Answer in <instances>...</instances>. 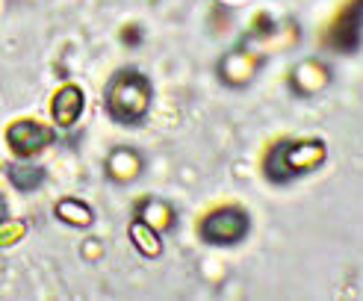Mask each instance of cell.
I'll use <instances>...</instances> for the list:
<instances>
[{
	"mask_svg": "<svg viewBox=\"0 0 363 301\" xmlns=\"http://www.w3.org/2000/svg\"><path fill=\"white\" fill-rule=\"evenodd\" d=\"M151 110V83L139 71H118L106 86V113L121 124H136Z\"/></svg>",
	"mask_w": 363,
	"mask_h": 301,
	"instance_id": "cell-1",
	"label": "cell"
},
{
	"mask_svg": "<svg viewBox=\"0 0 363 301\" xmlns=\"http://www.w3.org/2000/svg\"><path fill=\"white\" fill-rule=\"evenodd\" d=\"M325 145L322 142H281L266 159V174L275 183H286L298 174H307L325 163Z\"/></svg>",
	"mask_w": 363,
	"mask_h": 301,
	"instance_id": "cell-2",
	"label": "cell"
},
{
	"mask_svg": "<svg viewBox=\"0 0 363 301\" xmlns=\"http://www.w3.org/2000/svg\"><path fill=\"white\" fill-rule=\"evenodd\" d=\"M248 234V216L237 207H222L201 222V237L213 245H233Z\"/></svg>",
	"mask_w": 363,
	"mask_h": 301,
	"instance_id": "cell-3",
	"label": "cell"
},
{
	"mask_svg": "<svg viewBox=\"0 0 363 301\" xmlns=\"http://www.w3.org/2000/svg\"><path fill=\"white\" fill-rule=\"evenodd\" d=\"M6 142L18 157H33L53 142V130L33 118H21L6 130Z\"/></svg>",
	"mask_w": 363,
	"mask_h": 301,
	"instance_id": "cell-4",
	"label": "cell"
},
{
	"mask_svg": "<svg viewBox=\"0 0 363 301\" xmlns=\"http://www.w3.org/2000/svg\"><path fill=\"white\" fill-rule=\"evenodd\" d=\"M360 35H363V0H352L334 21L328 42H331V47H337L342 53H352L360 45Z\"/></svg>",
	"mask_w": 363,
	"mask_h": 301,
	"instance_id": "cell-5",
	"label": "cell"
},
{
	"mask_svg": "<svg viewBox=\"0 0 363 301\" xmlns=\"http://www.w3.org/2000/svg\"><path fill=\"white\" fill-rule=\"evenodd\" d=\"M257 65H260V57L257 53H251V50H230L225 53V59L219 62V74L228 86H245L254 74H257Z\"/></svg>",
	"mask_w": 363,
	"mask_h": 301,
	"instance_id": "cell-6",
	"label": "cell"
},
{
	"mask_svg": "<svg viewBox=\"0 0 363 301\" xmlns=\"http://www.w3.org/2000/svg\"><path fill=\"white\" fill-rule=\"evenodd\" d=\"M83 89L80 86H62L57 95H53V103H50V113H53V121L60 124V127H71L80 113H83Z\"/></svg>",
	"mask_w": 363,
	"mask_h": 301,
	"instance_id": "cell-7",
	"label": "cell"
},
{
	"mask_svg": "<svg viewBox=\"0 0 363 301\" xmlns=\"http://www.w3.org/2000/svg\"><path fill=\"white\" fill-rule=\"evenodd\" d=\"M328 80H331L328 68H325L322 62H316V59H304L293 71V89H296L298 95H304V98L322 92V89L328 86Z\"/></svg>",
	"mask_w": 363,
	"mask_h": 301,
	"instance_id": "cell-8",
	"label": "cell"
},
{
	"mask_svg": "<svg viewBox=\"0 0 363 301\" xmlns=\"http://www.w3.org/2000/svg\"><path fill=\"white\" fill-rule=\"evenodd\" d=\"M106 174L118 183H130L142 174V157L130 148H116L106 159Z\"/></svg>",
	"mask_w": 363,
	"mask_h": 301,
	"instance_id": "cell-9",
	"label": "cell"
},
{
	"mask_svg": "<svg viewBox=\"0 0 363 301\" xmlns=\"http://www.w3.org/2000/svg\"><path fill=\"white\" fill-rule=\"evenodd\" d=\"M136 216L139 222L145 225H151L154 230H172L177 225V216H174V210L166 204V201H160V198H148V201H142L139 210H136Z\"/></svg>",
	"mask_w": 363,
	"mask_h": 301,
	"instance_id": "cell-10",
	"label": "cell"
},
{
	"mask_svg": "<svg viewBox=\"0 0 363 301\" xmlns=\"http://www.w3.org/2000/svg\"><path fill=\"white\" fill-rule=\"evenodd\" d=\"M130 239L136 245V251L145 254V257H160L162 254V239H160V230H154L151 225L145 222H133L130 225Z\"/></svg>",
	"mask_w": 363,
	"mask_h": 301,
	"instance_id": "cell-11",
	"label": "cell"
},
{
	"mask_svg": "<svg viewBox=\"0 0 363 301\" xmlns=\"http://www.w3.org/2000/svg\"><path fill=\"white\" fill-rule=\"evenodd\" d=\"M57 219H62L65 225H74V227H89L92 225V210H89L83 201L77 198H62L57 204Z\"/></svg>",
	"mask_w": 363,
	"mask_h": 301,
	"instance_id": "cell-12",
	"label": "cell"
},
{
	"mask_svg": "<svg viewBox=\"0 0 363 301\" xmlns=\"http://www.w3.org/2000/svg\"><path fill=\"white\" fill-rule=\"evenodd\" d=\"M6 174H9V183H12L15 189H21V192H30V189H35V186H39V183L45 181V169L30 166V163L9 166V169H6Z\"/></svg>",
	"mask_w": 363,
	"mask_h": 301,
	"instance_id": "cell-13",
	"label": "cell"
},
{
	"mask_svg": "<svg viewBox=\"0 0 363 301\" xmlns=\"http://www.w3.org/2000/svg\"><path fill=\"white\" fill-rule=\"evenodd\" d=\"M24 234H27V225L24 222H18V219H0V248L15 245Z\"/></svg>",
	"mask_w": 363,
	"mask_h": 301,
	"instance_id": "cell-14",
	"label": "cell"
},
{
	"mask_svg": "<svg viewBox=\"0 0 363 301\" xmlns=\"http://www.w3.org/2000/svg\"><path fill=\"white\" fill-rule=\"evenodd\" d=\"M124 42L136 45V42H139V30H124Z\"/></svg>",
	"mask_w": 363,
	"mask_h": 301,
	"instance_id": "cell-15",
	"label": "cell"
},
{
	"mask_svg": "<svg viewBox=\"0 0 363 301\" xmlns=\"http://www.w3.org/2000/svg\"><path fill=\"white\" fill-rule=\"evenodd\" d=\"M0 219H6V201H4V195H0Z\"/></svg>",
	"mask_w": 363,
	"mask_h": 301,
	"instance_id": "cell-16",
	"label": "cell"
}]
</instances>
